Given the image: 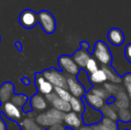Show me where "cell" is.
Here are the masks:
<instances>
[{"instance_id":"44dd1931","label":"cell","mask_w":131,"mask_h":130,"mask_svg":"<svg viewBox=\"0 0 131 130\" xmlns=\"http://www.w3.org/2000/svg\"><path fill=\"white\" fill-rule=\"evenodd\" d=\"M102 69L104 70V72L105 73L106 75V78L107 80L111 81L112 83H114V84H117V83H121V78L119 76H118L115 72H114L112 69H111L110 68H108L107 66H103L102 67Z\"/></svg>"},{"instance_id":"9a60e30c","label":"cell","mask_w":131,"mask_h":130,"mask_svg":"<svg viewBox=\"0 0 131 130\" xmlns=\"http://www.w3.org/2000/svg\"><path fill=\"white\" fill-rule=\"evenodd\" d=\"M93 130H119V127L114 120L108 118H103L98 124H95L92 127Z\"/></svg>"},{"instance_id":"e0dca14e","label":"cell","mask_w":131,"mask_h":130,"mask_svg":"<svg viewBox=\"0 0 131 130\" xmlns=\"http://www.w3.org/2000/svg\"><path fill=\"white\" fill-rule=\"evenodd\" d=\"M114 97V103L118 109H128L129 106V100L124 91L118 93Z\"/></svg>"},{"instance_id":"30bf717a","label":"cell","mask_w":131,"mask_h":130,"mask_svg":"<svg viewBox=\"0 0 131 130\" xmlns=\"http://www.w3.org/2000/svg\"><path fill=\"white\" fill-rule=\"evenodd\" d=\"M66 80H67V88L70 90L71 94L78 98L84 96V88L76 78L73 77H68V78H66Z\"/></svg>"},{"instance_id":"74e56055","label":"cell","mask_w":131,"mask_h":130,"mask_svg":"<svg viewBox=\"0 0 131 130\" xmlns=\"http://www.w3.org/2000/svg\"><path fill=\"white\" fill-rule=\"evenodd\" d=\"M81 46H82L83 49H86L88 50V44L86 42H81Z\"/></svg>"},{"instance_id":"b9f144b4","label":"cell","mask_w":131,"mask_h":130,"mask_svg":"<svg viewBox=\"0 0 131 130\" xmlns=\"http://www.w3.org/2000/svg\"><path fill=\"white\" fill-rule=\"evenodd\" d=\"M125 130H129V129H125Z\"/></svg>"},{"instance_id":"ffe728a7","label":"cell","mask_w":131,"mask_h":130,"mask_svg":"<svg viewBox=\"0 0 131 130\" xmlns=\"http://www.w3.org/2000/svg\"><path fill=\"white\" fill-rule=\"evenodd\" d=\"M89 80L92 84H102L107 80L106 75L102 69H98L95 72L90 73Z\"/></svg>"},{"instance_id":"ab89813d","label":"cell","mask_w":131,"mask_h":130,"mask_svg":"<svg viewBox=\"0 0 131 130\" xmlns=\"http://www.w3.org/2000/svg\"><path fill=\"white\" fill-rule=\"evenodd\" d=\"M80 130H93V129H92V127H82Z\"/></svg>"},{"instance_id":"8fae6325","label":"cell","mask_w":131,"mask_h":130,"mask_svg":"<svg viewBox=\"0 0 131 130\" xmlns=\"http://www.w3.org/2000/svg\"><path fill=\"white\" fill-rule=\"evenodd\" d=\"M14 87L11 82H5L0 87V104H4L11 100L14 96Z\"/></svg>"},{"instance_id":"4316f807","label":"cell","mask_w":131,"mask_h":130,"mask_svg":"<svg viewBox=\"0 0 131 130\" xmlns=\"http://www.w3.org/2000/svg\"><path fill=\"white\" fill-rule=\"evenodd\" d=\"M47 114L48 115L51 119H53L54 121H56L58 124H61L62 120H63V117H64V114H65V113L62 112V111H58V110L53 108V109L49 110V111L47 112Z\"/></svg>"},{"instance_id":"d590c367","label":"cell","mask_w":131,"mask_h":130,"mask_svg":"<svg viewBox=\"0 0 131 130\" xmlns=\"http://www.w3.org/2000/svg\"><path fill=\"white\" fill-rule=\"evenodd\" d=\"M0 130H6V127H5V123L3 119L0 117Z\"/></svg>"},{"instance_id":"d6986e66","label":"cell","mask_w":131,"mask_h":130,"mask_svg":"<svg viewBox=\"0 0 131 130\" xmlns=\"http://www.w3.org/2000/svg\"><path fill=\"white\" fill-rule=\"evenodd\" d=\"M30 106L31 109L35 110V111H44L45 109H47V104L45 99L39 94H37L30 98Z\"/></svg>"},{"instance_id":"3957f363","label":"cell","mask_w":131,"mask_h":130,"mask_svg":"<svg viewBox=\"0 0 131 130\" xmlns=\"http://www.w3.org/2000/svg\"><path fill=\"white\" fill-rule=\"evenodd\" d=\"M83 103H84V110H85V111L82 114L83 123L86 126L98 124L101 121V120L103 119L102 112L99 110H96L95 108L91 107L90 105H88L85 100L83 102Z\"/></svg>"},{"instance_id":"1f68e13d","label":"cell","mask_w":131,"mask_h":130,"mask_svg":"<svg viewBox=\"0 0 131 130\" xmlns=\"http://www.w3.org/2000/svg\"><path fill=\"white\" fill-rule=\"evenodd\" d=\"M85 68L86 69V71H88V72L93 73V72H95V70L98 69V65H97V63L95 59L89 58L86 66H85Z\"/></svg>"},{"instance_id":"cb8c5ba5","label":"cell","mask_w":131,"mask_h":130,"mask_svg":"<svg viewBox=\"0 0 131 130\" xmlns=\"http://www.w3.org/2000/svg\"><path fill=\"white\" fill-rule=\"evenodd\" d=\"M27 101H28V97L25 94H14L12 96V98H11L10 102L21 109V108H23L26 104Z\"/></svg>"},{"instance_id":"603a6c76","label":"cell","mask_w":131,"mask_h":130,"mask_svg":"<svg viewBox=\"0 0 131 130\" xmlns=\"http://www.w3.org/2000/svg\"><path fill=\"white\" fill-rule=\"evenodd\" d=\"M101 112L102 114L104 115L105 118H108L112 120H114L115 121L116 120L118 119V115H117V112H116L115 109L112 108V106L110 105H104L101 108Z\"/></svg>"},{"instance_id":"7bdbcfd3","label":"cell","mask_w":131,"mask_h":130,"mask_svg":"<svg viewBox=\"0 0 131 130\" xmlns=\"http://www.w3.org/2000/svg\"><path fill=\"white\" fill-rule=\"evenodd\" d=\"M130 116H131V112H130Z\"/></svg>"},{"instance_id":"f35d334b","label":"cell","mask_w":131,"mask_h":130,"mask_svg":"<svg viewBox=\"0 0 131 130\" xmlns=\"http://www.w3.org/2000/svg\"><path fill=\"white\" fill-rule=\"evenodd\" d=\"M15 46L16 47H17V48H18V50H21V44H20L19 43V42H16V43H15Z\"/></svg>"},{"instance_id":"f546056e","label":"cell","mask_w":131,"mask_h":130,"mask_svg":"<svg viewBox=\"0 0 131 130\" xmlns=\"http://www.w3.org/2000/svg\"><path fill=\"white\" fill-rule=\"evenodd\" d=\"M104 87L107 90V92L112 96H115L118 93L121 92V91H124L122 87H119V86L112 85V84H110V83H105Z\"/></svg>"},{"instance_id":"9c48e42d","label":"cell","mask_w":131,"mask_h":130,"mask_svg":"<svg viewBox=\"0 0 131 130\" xmlns=\"http://www.w3.org/2000/svg\"><path fill=\"white\" fill-rule=\"evenodd\" d=\"M3 113L6 118L13 120H19L23 116L21 110L9 101L3 104Z\"/></svg>"},{"instance_id":"5bb4252c","label":"cell","mask_w":131,"mask_h":130,"mask_svg":"<svg viewBox=\"0 0 131 130\" xmlns=\"http://www.w3.org/2000/svg\"><path fill=\"white\" fill-rule=\"evenodd\" d=\"M63 121L65 122V124L71 128H79L80 127L82 120L77 115L76 112H67L66 114H64L63 117Z\"/></svg>"},{"instance_id":"d4e9b609","label":"cell","mask_w":131,"mask_h":130,"mask_svg":"<svg viewBox=\"0 0 131 130\" xmlns=\"http://www.w3.org/2000/svg\"><path fill=\"white\" fill-rule=\"evenodd\" d=\"M0 117L4 120L5 123V127L6 130H21V127L18 124V122H16L15 120H10V119L6 118L3 113H0Z\"/></svg>"},{"instance_id":"4dcf8cb0","label":"cell","mask_w":131,"mask_h":130,"mask_svg":"<svg viewBox=\"0 0 131 130\" xmlns=\"http://www.w3.org/2000/svg\"><path fill=\"white\" fill-rule=\"evenodd\" d=\"M117 115L122 122H128L131 120L130 111H128V109H118Z\"/></svg>"},{"instance_id":"7a4b0ae2","label":"cell","mask_w":131,"mask_h":130,"mask_svg":"<svg viewBox=\"0 0 131 130\" xmlns=\"http://www.w3.org/2000/svg\"><path fill=\"white\" fill-rule=\"evenodd\" d=\"M43 77L49 81L53 85V87H62V88L67 89V80H66V77L61 72L60 70L53 69H48L44 70L41 73Z\"/></svg>"},{"instance_id":"ee69618b","label":"cell","mask_w":131,"mask_h":130,"mask_svg":"<svg viewBox=\"0 0 131 130\" xmlns=\"http://www.w3.org/2000/svg\"></svg>"},{"instance_id":"6da1fadb","label":"cell","mask_w":131,"mask_h":130,"mask_svg":"<svg viewBox=\"0 0 131 130\" xmlns=\"http://www.w3.org/2000/svg\"><path fill=\"white\" fill-rule=\"evenodd\" d=\"M38 15V23L41 26L43 31L47 34H52L56 30V21L53 15L48 11H40Z\"/></svg>"},{"instance_id":"ba28073f","label":"cell","mask_w":131,"mask_h":130,"mask_svg":"<svg viewBox=\"0 0 131 130\" xmlns=\"http://www.w3.org/2000/svg\"><path fill=\"white\" fill-rule=\"evenodd\" d=\"M35 85L38 89V93L42 94H50L53 91V85L49 81H47L45 78L43 77V75L40 73H36L35 76Z\"/></svg>"},{"instance_id":"484cf974","label":"cell","mask_w":131,"mask_h":130,"mask_svg":"<svg viewBox=\"0 0 131 130\" xmlns=\"http://www.w3.org/2000/svg\"><path fill=\"white\" fill-rule=\"evenodd\" d=\"M53 90H54V93L57 94L59 98H61L63 101H66V102H69L71 100V96H72L67 89L62 88V87H53Z\"/></svg>"},{"instance_id":"d6a6232c","label":"cell","mask_w":131,"mask_h":130,"mask_svg":"<svg viewBox=\"0 0 131 130\" xmlns=\"http://www.w3.org/2000/svg\"><path fill=\"white\" fill-rule=\"evenodd\" d=\"M125 55H126L128 61L131 63V43L128 44L125 48Z\"/></svg>"},{"instance_id":"60d3db41","label":"cell","mask_w":131,"mask_h":130,"mask_svg":"<svg viewBox=\"0 0 131 130\" xmlns=\"http://www.w3.org/2000/svg\"><path fill=\"white\" fill-rule=\"evenodd\" d=\"M127 90H128V96L131 99V87H127Z\"/></svg>"},{"instance_id":"8d00e7d4","label":"cell","mask_w":131,"mask_h":130,"mask_svg":"<svg viewBox=\"0 0 131 130\" xmlns=\"http://www.w3.org/2000/svg\"><path fill=\"white\" fill-rule=\"evenodd\" d=\"M21 81L23 82L25 86H29V83H30V82H29V79H28V78H26V77H25V78H21Z\"/></svg>"},{"instance_id":"e575fe53","label":"cell","mask_w":131,"mask_h":130,"mask_svg":"<svg viewBox=\"0 0 131 130\" xmlns=\"http://www.w3.org/2000/svg\"><path fill=\"white\" fill-rule=\"evenodd\" d=\"M48 130H65V127H62L61 124H55L53 126H51Z\"/></svg>"},{"instance_id":"8992f818","label":"cell","mask_w":131,"mask_h":130,"mask_svg":"<svg viewBox=\"0 0 131 130\" xmlns=\"http://www.w3.org/2000/svg\"><path fill=\"white\" fill-rule=\"evenodd\" d=\"M19 21L20 24L25 29H31L38 23V15L34 11L26 9L21 13Z\"/></svg>"},{"instance_id":"2e32d148","label":"cell","mask_w":131,"mask_h":130,"mask_svg":"<svg viewBox=\"0 0 131 130\" xmlns=\"http://www.w3.org/2000/svg\"><path fill=\"white\" fill-rule=\"evenodd\" d=\"M72 58L79 67L85 68V66H86V63H88V59L90 58V55L86 49L82 48V49H79V50L77 51V52L74 54V55H73Z\"/></svg>"},{"instance_id":"7c38bea8","label":"cell","mask_w":131,"mask_h":130,"mask_svg":"<svg viewBox=\"0 0 131 130\" xmlns=\"http://www.w3.org/2000/svg\"><path fill=\"white\" fill-rule=\"evenodd\" d=\"M84 100L86 101V102L88 105H90L91 107L95 108L96 110H101V108L104 105V100L98 97L95 94H92L90 91H88V92H86L85 94Z\"/></svg>"},{"instance_id":"f1b7e54d","label":"cell","mask_w":131,"mask_h":130,"mask_svg":"<svg viewBox=\"0 0 131 130\" xmlns=\"http://www.w3.org/2000/svg\"><path fill=\"white\" fill-rule=\"evenodd\" d=\"M21 127L25 130H43L38 126V124L37 122L33 121L32 120H29V119L25 120L21 123Z\"/></svg>"},{"instance_id":"ac0fdd59","label":"cell","mask_w":131,"mask_h":130,"mask_svg":"<svg viewBox=\"0 0 131 130\" xmlns=\"http://www.w3.org/2000/svg\"><path fill=\"white\" fill-rule=\"evenodd\" d=\"M77 80L83 87L85 92H88L93 87V84L90 82L89 77H88L86 71L84 70V69H81V70L79 71V73L77 74Z\"/></svg>"},{"instance_id":"277c9868","label":"cell","mask_w":131,"mask_h":130,"mask_svg":"<svg viewBox=\"0 0 131 130\" xmlns=\"http://www.w3.org/2000/svg\"><path fill=\"white\" fill-rule=\"evenodd\" d=\"M95 57L104 66H109L112 63V54L110 52L108 45L103 41H97L94 49Z\"/></svg>"},{"instance_id":"52a82bcc","label":"cell","mask_w":131,"mask_h":130,"mask_svg":"<svg viewBox=\"0 0 131 130\" xmlns=\"http://www.w3.org/2000/svg\"><path fill=\"white\" fill-rule=\"evenodd\" d=\"M46 97L50 102V103L52 104L54 109L58 110V111H62L63 113H67L71 111V109L69 102H66V101H63L61 98H59L55 93H50V94H47Z\"/></svg>"},{"instance_id":"5b68a950","label":"cell","mask_w":131,"mask_h":130,"mask_svg":"<svg viewBox=\"0 0 131 130\" xmlns=\"http://www.w3.org/2000/svg\"><path fill=\"white\" fill-rule=\"evenodd\" d=\"M58 64L63 71L67 72L68 74L77 76L79 71V66L76 64L72 57L68 55H62L58 59Z\"/></svg>"},{"instance_id":"7402d4cb","label":"cell","mask_w":131,"mask_h":130,"mask_svg":"<svg viewBox=\"0 0 131 130\" xmlns=\"http://www.w3.org/2000/svg\"><path fill=\"white\" fill-rule=\"evenodd\" d=\"M69 103L71 105V109L76 113H82L84 111V103L79 100L78 97L71 96V100L69 101Z\"/></svg>"},{"instance_id":"836d02e7","label":"cell","mask_w":131,"mask_h":130,"mask_svg":"<svg viewBox=\"0 0 131 130\" xmlns=\"http://www.w3.org/2000/svg\"><path fill=\"white\" fill-rule=\"evenodd\" d=\"M123 80H124V84L127 87H131V73L125 75Z\"/></svg>"},{"instance_id":"4fadbf2b","label":"cell","mask_w":131,"mask_h":130,"mask_svg":"<svg viewBox=\"0 0 131 130\" xmlns=\"http://www.w3.org/2000/svg\"><path fill=\"white\" fill-rule=\"evenodd\" d=\"M108 39L111 44L116 45V46H119V45H122L124 42V35L119 29L113 28L110 30L108 33Z\"/></svg>"},{"instance_id":"83f0119b","label":"cell","mask_w":131,"mask_h":130,"mask_svg":"<svg viewBox=\"0 0 131 130\" xmlns=\"http://www.w3.org/2000/svg\"><path fill=\"white\" fill-rule=\"evenodd\" d=\"M89 91L92 94H95V96H97L98 97L102 98L103 100H107L110 96H112L107 92V90L104 87H92V89Z\"/></svg>"}]
</instances>
